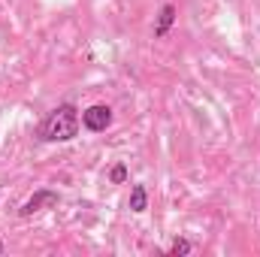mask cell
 I'll return each instance as SVG.
<instances>
[{"label":"cell","instance_id":"obj_1","mask_svg":"<svg viewBox=\"0 0 260 257\" xmlns=\"http://www.w3.org/2000/svg\"><path fill=\"white\" fill-rule=\"evenodd\" d=\"M82 127V112L76 109V103H61L55 106L37 127L40 142H73Z\"/></svg>","mask_w":260,"mask_h":257},{"label":"cell","instance_id":"obj_2","mask_svg":"<svg viewBox=\"0 0 260 257\" xmlns=\"http://www.w3.org/2000/svg\"><path fill=\"white\" fill-rule=\"evenodd\" d=\"M58 203H61V194H58V191L40 188V191H34V197H27V200L21 203L18 215H21V218H30V215H37V212H46V209H58Z\"/></svg>","mask_w":260,"mask_h":257},{"label":"cell","instance_id":"obj_3","mask_svg":"<svg viewBox=\"0 0 260 257\" xmlns=\"http://www.w3.org/2000/svg\"><path fill=\"white\" fill-rule=\"evenodd\" d=\"M82 127L88 133H103V130L112 127V106L106 103H94L82 112Z\"/></svg>","mask_w":260,"mask_h":257},{"label":"cell","instance_id":"obj_4","mask_svg":"<svg viewBox=\"0 0 260 257\" xmlns=\"http://www.w3.org/2000/svg\"><path fill=\"white\" fill-rule=\"evenodd\" d=\"M176 18H179L176 3H164V6H160V12H157V21H154V40H164V37L173 30Z\"/></svg>","mask_w":260,"mask_h":257},{"label":"cell","instance_id":"obj_5","mask_svg":"<svg viewBox=\"0 0 260 257\" xmlns=\"http://www.w3.org/2000/svg\"><path fill=\"white\" fill-rule=\"evenodd\" d=\"M130 212H136V215H142L145 209H148V188L145 185H133L130 188V200H127Z\"/></svg>","mask_w":260,"mask_h":257},{"label":"cell","instance_id":"obj_6","mask_svg":"<svg viewBox=\"0 0 260 257\" xmlns=\"http://www.w3.org/2000/svg\"><path fill=\"white\" fill-rule=\"evenodd\" d=\"M191 251H194V242L191 239H173V245H170L167 254L170 257H188Z\"/></svg>","mask_w":260,"mask_h":257},{"label":"cell","instance_id":"obj_7","mask_svg":"<svg viewBox=\"0 0 260 257\" xmlns=\"http://www.w3.org/2000/svg\"><path fill=\"white\" fill-rule=\"evenodd\" d=\"M109 182H112V185H124V182H127V167H124V164H115V167L109 170Z\"/></svg>","mask_w":260,"mask_h":257},{"label":"cell","instance_id":"obj_8","mask_svg":"<svg viewBox=\"0 0 260 257\" xmlns=\"http://www.w3.org/2000/svg\"><path fill=\"white\" fill-rule=\"evenodd\" d=\"M3 251H6V245H3V239H0V254H3Z\"/></svg>","mask_w":260,"mask_h":257}]
</instances>
